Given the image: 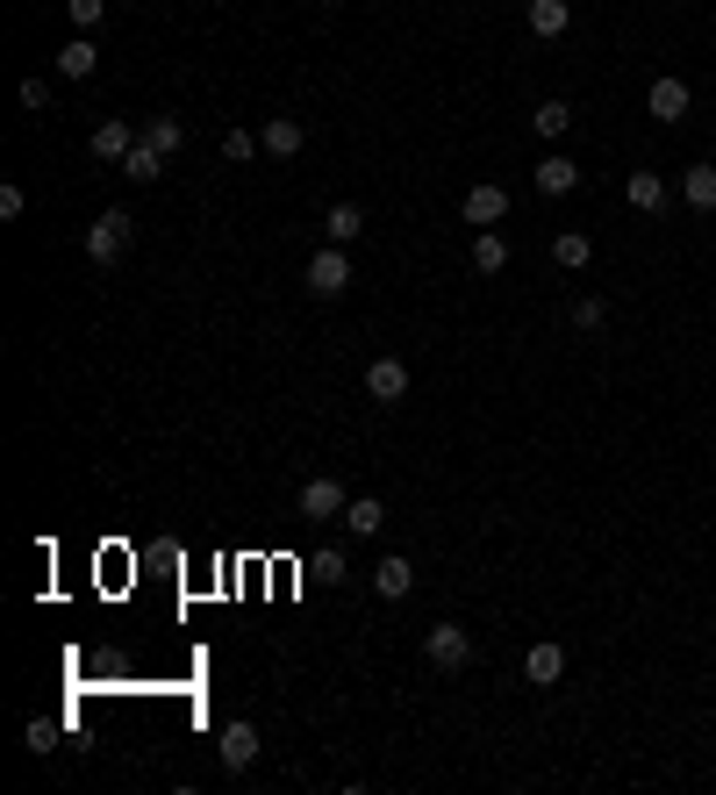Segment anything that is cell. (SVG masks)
<instances>
[{
    "label": "cell",
    "mask_w": 716,
    "mask_h": 795,
    "mask_svg": "<svg viewBox=\"0 0 716 795\" xmlns=\"http://www.w3.org/2000/svg\"><path fill=\"white\" fill-rule=\"evenodd\" d=\"M129 208H101V215H94V223H86V259L94 265H115L122 251H129Z\"/></svg>",
    "instance_id": "cell-1"
},
{
    "label": "cell",
    "mask_w": 716,
    "mask_h": 795,
    "mask_svg": "<svg viewBox=\"0 0 716 795\" xmlns=\"http://www.w3.org/2000/svg\"><path fill=\"white\" fill-rule=\"evenodd\" d=\"M423 659H430V667H444V674L473 667V631H459V623H430V631H423Z\"/></svg>",
    "instance_id": "cell-2"
},
{
    "label": "cell",
    "mask_w": 716,
    "mask_h": 795,
    "mask_svg": "<svg viewBox=\"0 0 716 795\" xmlns=\"http://www.w3.org/2000/svg\"><path fill=\"white\" fill-rule=\"evenodd\" d=\"M308 295H323V301H337L344 287H351V259H344V244H323L316 259H308Z\"/></svg>",
    "instance_id": "cell-3"
},
{
    "label": "cell",
    "mask_w": 716,
    "mask_h": 795,
    "mask_svg": "<svg viewBox=\"0 0 716 795\" xmlns=\"http://www.w3.org/2000/svg\"><path fill=\"white\" fill-rule=\"evenodd\" d=\"M459 215H466V223H473V229H495L502 215H509V187H495V179H480V187H466Z\"/></svg>",
    "instance_id": "cell-4"
},
{
    "label": "cell",
    "mask_w": 716,
    "mask_h": 795,
    "mask_svg": "<svg viewBox=\"0 0 716 795\" xmlns=\"http://www.w3.org/2000/svg\"><path fill=\"white\" fill-rule=\"evenodd\" d=\"M308 523H330V517H344L351 509V495H344V481H301V501H294Z\"/></svg>",
    "instance_id": "cell-5"
},
{
    "label": "cell",
    "mask_w": 716,
    "mask_h": 795,
    "mask_svg": "<svg viewBox=\"0 0 716 795\" xmlns=\"http://www.w3.org/2000/svg\"><path fill=\"white\" fill-rule=\"evenodd\" d=\"M366 395L387 401V409H394V401H409V365H402V359H373V365H366Z\"/></svg>",
    "instance_id": "cell-6"
},
{
    "label": "cell",
    "mask_w": 716,
    "mask_h": 795,
    "mask_svg": "<svg viewBox=\"0 0 716 795\" xmlns=\"http://www.w3.org/2000/svg\"><path fill=\"white\" fill-rule=\"evenodd\" d=\"M559 674H566V645H559V638H538V645L523 653V681H530V688H552Z\"/></svg>",
    "instance_id": "cell-7"
},
{
    "label": "cell",
    "mask_w": 716,
    "mask_h": 795,
    "mask_svg": "<svg viewBox=\"0 0 716 795\" xmlns=\"http://www.w3.org/2000/svg\"><path fill=\"white\" fill-rule=\"evenodd\" d=\"M215 753H222V767H230V774H244V767L258 760V724H222V738H215Z\"/></svg>",
    "instance_id": "cell-8"
},
{
    "label": "cell",
    "mask_w": 716,
    "mask_h": 795,
    "mask_svg": "<svg viewBox=\"0 0 716 795\" xmlns=\"http://www.w3.org/2000/svg\"><path fill=\"white\" fill-rule=\"evenodd\" d=\"M645 108H652V122H688V108H695V94H688L681 79H652Z\"/></svg>",
    "instance_id": "cell-9"
},
{
    "label": "cell",
    "mask_w": 716,
    "mask_h": 795,
    "mask_svg": "<svg viewBox=\"0 0 716 795\" xmlns=\"http://www.w3.org/2000/svg\"><path fill=\"white\" fill-rule=\"evenodd\" d=\"M258 144H266V158H301L308 129L294 115H266V129H258Z\"/></svg>",
    "instance_id": "cell-10"
},
{
    "label": "cell",
    "mask_w": 716,
    "mask_h": 795,
    "mask_svg": "<svg viewBox=\"0 0 716 795\" xmlns=\"http://www.w3.org/2000/svg\"><path fill=\"white\" fill-rule=\"evenodd\" d=\"M137 137H144V129H129V122H101V129H94V144H86V151L101 158V165H122V158L137 151Z\"/></svg>",
    "instance_id": "cell-11"
},
{
    "label": "cell",
    "mask_w": 716,
    "mask_h": 795,
    "mask_svg": "<svg viewBox=\"0 0 716 795\" xmlns=\"http://www.w3.org/2000/svg\"><path fill=\"white\" fill-rule=\"evenodd\" d=\"M523 22H530V36H538V44H552V36L573 29V8H566V0H530Z\"/></svg>",
    "instance_id": "cell-12"
},
{
    "label": "cell",
    "mask_w": 716,
    "mask_h": 795,
    "mask_svg": "<svg viewBox=\"0 0 716 795\" xmlns=\"http://www.w3.org/2000/svg\"><path fill=\"white\" fill-rule=\"evenodd\" d=\"M373 588H380V603H402V595L416 588V567H409L402 552H387V559L373 567Z\"/></svg>",
    "instance_id": "cell-13"
},
{
    "label": "cell",
    "mask_w": 716,
    "mask_h": 795,
    "mask_svg": "<svg viewBox=\"0 0 716 795\" xmlns=\"http://www.w3.org/2000/svg\"><path fill=\"white\" fill-rule=\"evenodd\" d=\"M530 179H538V194H552V201H559V194H573V187H580V165H573V158H559V151H552V158H545V165H538Z\"/></svg>",
    "instance_id": "cell-14"
},
{
    "label": "cell",
    "mask_w": 716,
    "mask_h": 795,
    "mask_svg": "<svg viewBox=\"0 0 716 795\" xmlns=\"http://www.w3.org/2000/svg\"><path fill=\"white\" fill-rule=\"evenodd\" d=\"M681 201L695 208V215H716V165H688V179H681Z\"/></svg>",
    "instance_id": "cell-15"
},
{
    "label": "cell",
    "mask_w": 716,
    "mask_h": 795,
    "mask_svg": "<svg viewBox=\"0 0 716 795\" xmlns=\"http://www.w3.org/2000/svg\"><path fill=\"white\" fill-rule=\"evenodd\" d=\"M94 65H101V51H94V36H72L65 51H58V72H65V79H94Z\"/></svg>",
    "instance_id": "cell-16"
},
{
    "label": "cell",
    "mask_w": 716,
    "mask_h": 795,
    "mask_svg": "<svg viewBox=\"0 0 716 795\" xmlns=\"http://www.w3.org/2000/svg\"><path fill=\"white\" fill-rule=\"evenodd\" d=\"M380 523H387V501H380V495H351V509H344V531L373 537Z\"/></svg>",
    "instance_id": "cell-17"
},
{
    "label": "cell",
    "mask_w": 716,
    "mask_h": 795,
    "mask_svg": "<svg viewBox=\"0 0 716 795\" xmlns=\"http://www.w3.org/2000/svg\"><path fill=\"white\" fill-rule=\"evenodd\" d=\"M502 265H509V237H502V229H480L473 237V273H502Z\"/></svg>",
    "instance_id": "cell-18"
},
{
    "label": "cell",
    "mask_w": 716,
    "mask_h": 795,
    "mask_svg": "<svg viewBox=\"0 0 716 795\" xmlns=\"http://www.w3.org/2000/svg\"><path fill=\"white\" fill-rule=\"evenodd\" d=\"M552 259H559V273H580V265L595 259V244L580 237V229H559V237H552Z\"/></svg>",
    "instance_id": "cell-19"
},
{
    "label": "cell",
    "mask_w": 716,
    "mask_h": 795,
    "mask_svg": "<svg viewBox=\"0 0 716 795\" xmlns=\"http://www.w3.org/2000/svg\"><path fill=\"white\" fill-rule=\"evenodd\" d=\"M144 144H151V151H180V144H187V122H180V115H151V122H144Z\"/></svg>",
    "instance_id": "cell-20"
},
{
    "label": "cell",
    "mask_w": 716,
    "mask_h": 795,
    "mask_svg": "<svg viewBox=\"0 0 716 795\" xmlns=\"http://www.w3.org/2000/svg\"><path fill=\"white\" fill-rule=\"evenodd\" d=\"M624 194H631L638 215H659V208H666V179L659 173H631V187H624Z\"/></svg>",
    "instance_id": "cell-21"
},
{
    "label": "cell",
    "mask_w": 716,
    "mask_h": 795,
    "mask_svg": "<svg viewBox=\"0 0 716 795\" xmlns=\"http://www.w3.org/2000/svg\"><path fill=\"white\" fill-rule=\"evenodd\" d=\"M530 129H538V137H545V144H559L566 129H573V108H566V101H545V108H538V115H530Z\"/></svg>",
    "instance_id": "cell-22"
},
{
    "label": "cell",
    "mask_w": 716,
    "mask_h": 795,
    "mask_svg": "<svg viewBox=\"0 0 716 795\" xmlns=\"http://www.w3.org/2000/svg\"><path fill=\"white\" fill-rule=\"evenodd\" d=\"M358 229H366V208H358V201H337V208H330V244H351Z\"/></svg>",
    "instance_id": "cell-23"
},
{
    "label": "cell",
    "mask_w": 716,
    "mask_h": 795,
    "mask_svg": "<svg viewBox=\"0 0 716 795\" xmlns=\"http://www.w3.org/2000/svg\"><path fill=\"white\" fill-rule=\"evenodd\" d=\"M158 165H165V151H151V144L137 137V151L122 158V179H158Z\"/></svg>",
    "instance_id": "cell-24"
},
{
    "label": "cell",
    "mask_w": 716,
    "mask_h": 795,
    "mask_svg": "<svg viewBox=\"0 0 716 795\" xmlns=\"http://www.w3.org/2000/svg\"><path fill=\"white\" fill-rule=\"evenodd\" d=\"M602 323H609V301H602V295H580L573 301V330H580V337H595Z\"/></svg>",
    "instance_id": "cell-25"
},
{
    "label": "cell",
    "mask_w": 716,
    "mask_h": 795,
    "mask_svg": "<svg viewBox=\"0 0 716 795\" xmlns=\"http://www.w3.org/2000/svg\"><path fill=\"white\" fill-rule=\"evenodd\" d=\"M65 15H72V29H79V36H94V29H101V15H108V0H65Z\"/></svg>",
    "instance_id": "cell-26"
},
{
    "label": "cell",
    "mask_w": 716,
    "mask_h": 795,
    "mask_svg": "<svg viewBox=\"0 0 716 795\" xmlns=\"http://www.w3.org/2000/svg\"><path fill=\"white\" fill-rule=\"evenodd\" d=\"M266 151V144L251 137V129H230V137H222V158H230V165H244V158H258Z\"/></svg>",
    "instance_id": "cell-27"
},
{
    "label": "cell",
    "mask_w": 716,
    "mask_h": 795,
    "mask_svg": "<svg viewBox=\"0 0 716 795\" xmlns=\"http://www.w3.org/2000/svg\"><path fill=\"white\" fill-rule=\"evenodd\" d=\"M22 208H29V194H22V187H0V223H22Z\"/></svg>",
    "instance_id": "cell-28"
},
{
    "label": "cell",
    "mask_w": 716,
    "mask_h": 795,
    "mask_svg": "<svg viewBox=\"0 0 716 795\" xmlns=\"http://www.w3.org/2000/svg\"><path fill=\"white\" fill-rule=\"evenodd\" d=\"M316 573H323L330 588H337V581H344V573H351V567H344V552H323V559H316Z\"/></svg>",
    "instance_id": "cell-29"
},
{
    "label": "cell",
    "mask_w": 716,
    "mask_h": 795,
    "mask_svg": "<svg viewBox=\"0 0 716 795\" xmlns=\"http://www.w3.org/2000/svg\"><path fill=\"white\" fill-rule=\"evenodd\" d=\"M22 738H29V753H51V724H44V717H29V731H22Z\"/></svg>",
    "instance_id": "cell-30"
}]
</instances>
